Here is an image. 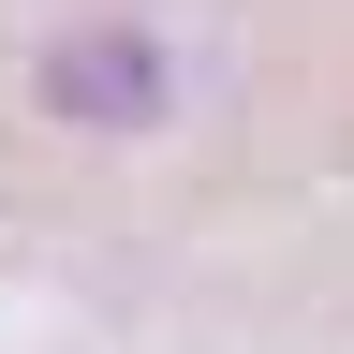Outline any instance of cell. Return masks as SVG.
<instances>
[{
  "label": "cell",
  "mask_w": 354,
  "mask_h": 354,
  "mask_svg": "<svg viewBox=\"0 0 354 354\" xmlns=\"http://www.w3.org/2000/svg\"><path fill=\"white\" fill-rule=\"evenodd\" d=\"M162 44L148 30H74V44H44V104L59 118H162Z\"/></svg>",
  "instance_id": "cell-1"
}]
</instances>
